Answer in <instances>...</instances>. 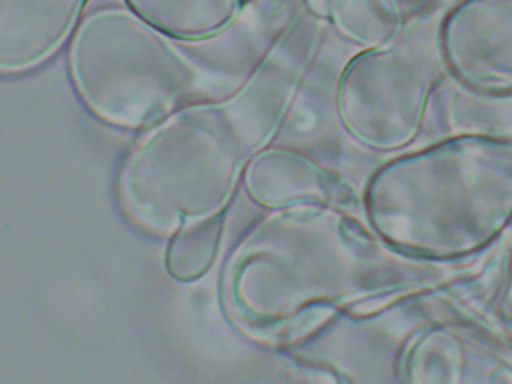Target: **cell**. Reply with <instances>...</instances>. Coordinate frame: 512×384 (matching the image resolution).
<instances>
[{"mask_svg": "<svg viewBox=\"0 0 512 384\" xmlns=\"http://www.w3.org/2000/svg\"><path fill=\"white\" fill-rule=\"evenodd\" d=\"M368 230L346 208L290 206L264 216L226 268L224 300L234 322L266 342H298L336 306L410 288L438 272Z\"/></svg>", "mask_w": 512, "mask_h": 384, "instance_id": "obj_1", "label": "cell"}, {"mask_svg": "<svg viewBox=\"0 0 512 384\" xmlns=\"http://www.w3.org/2000/svg\"><path fill=\"white\" fill-rule=\"evenodd\" d=\"M306 44H284L232 98L172 112L146 134L120 174L126 212L166 234L226 208L238 176L288 108Z\"/></svg>", "mask_w": 512, "mask_h": 384, "instance_id": "obj_2", "label": "cell"}, {"mask_svg": "<svg viewBox=\"0 0 512 384\" xmlns=\"http://www.w3.org/2000/svg\"><path fill=\"white\" fill-rule=\"evenodd\" d=\"M364 210L370 228L406 256H474L512 224V134H460L382 164Z\"/></svg>", "mask_w": 512, "mask_h": 384, "instance_id": "obj_3", "label": "cell"}, {"mask_svg": "<svg viewBox=\"0 0 512 384\" xmlns=\"http://www.w3.org/2000/svg\"><path fill=\"white\" fill-rule=\"evenodd\" d=\"M70 70L82 100L118 126L164 120L202 88V70L188 54L136 12L106 8L78 26Z\"/></svg>", "mask_w": 512, "mask_h": 384, "instance_id": "obj_4", "label": "cell"}, {"mask_svg": "<svg viewBox=\"0 0 512 384\" xmlns=\"http://www.w3.org/2000/svg\"><path fill=\"white\" fill-rule=\"evenodd\" d=\"M440 14L404 22L388 40L348 60L336 88L338 116L348 134L374 150L410 144L430 96L446 70Z\"/></svg>", "mask_w": 512, "mask_h": 384, "instance_id": "obj_5", "label": "cell"}, {"mask_svg": "<svg viewBox=\"0 0 512 384\" xmlns=\"http://www.w3.org/2000/svg\"><path fill=\"white\" fill-rule=\"evenodd\" d=\"M446 72L480 98L512 96V0H456L438 24Z\"/></svg>", "mask_w": 512, "mask_h": 384, "instance_id": "obj_6", "label": "cell"}, {"mask_svg": "<svg viewBox=\"0 0 512 384\" xmlns=\"http://www.w3.org/2000/svg\"><path fill=\"white\" fill-rule=\"evenodd\" d=\"M248 194L262 206L278 210L290 206L354 208V190L334 172L288 148L256 152L244 168Z\"/></svg>", "mask_w": 512, "mask_h": 384, "instance_id": "obj_7", "label": "cell"}, {"mask_svg": "<svg viewBox=\"0 0 512 384\" xmlns=\"http://www.w3.org/2000/svg\"><path fill=\"white\" fill-rule=\"evenodd\" d=\"M86 0H0V72L44 62L70 36Z\"/></svg>", "mask_w": 512, "mask_h": 384, "instance_id": "obj_8", "label": "cell"}, {"mask_svg": "<svg viewBox=\"0 0 512 384\" xmlns=\"http://www.w3.org/2000/svg\"><path fill=\"white\" fill-rule=\"evenodd\" d=\"M144 20L180 38H204L222 32L246 0H128Z\"/></svg>", "mask_w": 512, "mask_h": 384, "instance_id": "obj_9", "label": "cell"}, {"mask_svg": "<svg viewBox=\"0 0 512 384\" xmlns=\"http://www.w3.org/2000/svg\"><path fill=\"white\" fill-rule=\"evenodd\" d=\"M226 208L192 218L174 230L166 248V268L170 276L192 282L208 272L214 264L224 236Z\"/></svg>", "mask_w": 512, "mask_h": 384, "instance_id": "obj_10", "label": "cell"}, {"mask_svg": "<svg viewBox=\"0 0 512 384\" xmlns=\"http://www.w3.org/2000/svg\"><path fill=\"white\" fill-rule=\"evenodd\" d=\"M502 308L506 310L508 318H512V260H510V280H508V288H506V294L502 300Z\"/></svg>", "mask_w": 512, "mask_h": 384, "instance_id": "obj_11", "label": "cell"}]
</instances>
